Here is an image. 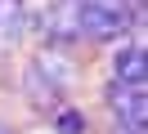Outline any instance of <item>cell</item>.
<instances>
[{
    "mask_svg": "<svg viewBox=\"0 0 148 134\" xmlns=\"http://www.w3.org/2000/svg\"><path fill=\"white\" fill-rule=\"evenodd\" d=\"M130 22V0H81L76 5V31L90 40H126Z\"/></svg>",
    "mask_w": 148,
    "mask_h": 134,
    "instance_id": "6da1fadb",
    "label": "cell"
},
{
    "mask_svg": "<svg viewBox=\"0 0 148 134\" xmlns=\"http://www.w3.org/2000/svg\"><path fill=\"white\" fill-rule=\"evenodd\" d=\"M0 134H9V130H5V125H0Z\"/></svg>",
    "mask_w": 148,
    "mask_h": 134,
    "instance_id": "ba28073f",
    "label": "cell"
},
{
    "mask_svg": "<svg viewBox=\"0 0 148 134\" xmlns=\"http://www.w3.org/2000/svg\"><path fill=\"white\" fill-rule=\"evenodd\" d=\"M27 27V5L23 0H0V45H18Z\"/></svg>",
    "mask_w": 148,
    "mask_h": 134,
    "instance_id": "277c9868",
    "label": "cell"
},
{
    "mask_svg": "<svg viewBox=\"0 0 148 134\" xmlns=\"http://www.w3.org/2000/svg\"><path fill=\"white\" fill-rule=\"evenodd\" d=\"M58 130H63V134H76V130H81V116H76V112H63V116H58Z\"/></svg>",
    "mask_w": 148,
    "mask_h": 134,
    "instance_id": "52a82bcc",
    "label": "cell"
},
{
    "mask_svg": "<svg viewBox=\"0 0 148 134\" xmlns=\"http://www.w3.org/2000/svg\"><path fill=\"white\" fill-rule=\"evenodd\" d=\"M76 5H81V0H58L54 5V14H49V36H58V40L81 36L76 31Z\"/></svg>",
    "mask_w": 148,
    "mask_h": 134,
    "instance_id": "5b68a950",
    "label": "cell"
},
{
    "mask_svg": "<svg viewBox=\"0 0 148 134\" xmlns=\"http://www.w3.org/2000/svg\"><path fill=\"white\" fill-rule=\"evenodd\" d=\"M112 80L117 85H144V49L139 45H121L112 54Z\"/></svg>",
    "mask_w": 148,
    "mask_h": 134,
    "instance_id": "3957f363",
    "label": "cell"
},
{
    "mask_svg": "<svg viewBox=\"0 0 148 134\" xmlns=\"http://www.w3.org/2000/svg\"><path fill=\"white\" fill-rule=\"evenodd\" d=\"M108 103H112V112H117V121H121V125L144 130V85H117V80H112Z\"/></svg>",
    "mask_w": 148,
    "mask_h": 134,
    "instance_id": "7a4b0ae2",
    "label": "cell"
},
{
    "mask_svg": "<svg viewBox=\"0 0 148 134\" xmlns=\"http://www.w3.org/2000/svg\"><path fill=\"white\" fill-rule=\"evenodd\" d=\"M58 89H63V85H58L54 76H45L40 67H32V71H27V94L36 98L40 107H54V103H58Z\"/></svg>",
    "mask_w": 148,
    "mask_h": 134,
    "instance_id": "8992f818",
    "label": "cell"
}]
</instances>
